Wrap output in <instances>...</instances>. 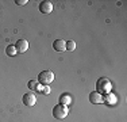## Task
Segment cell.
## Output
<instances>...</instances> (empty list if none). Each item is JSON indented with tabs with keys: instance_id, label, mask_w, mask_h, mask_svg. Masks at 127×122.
<instances>
[{
	"instance_id": "8",
	"label": "cell",
	"mask_w": 127,
	"mask_h": 122,
	"mask_svg": "<svg viewBox=\"0 0 127 122\" xmlns=\"http://www.w3.org/2000/svg\"><path fill=\"white\" fill-rule=\"evenodd\" d=\"M65 44H66V42L64 41V39H56V41L53 42L54 50H57V52H64V50H66V49H65Z\"/></svg>"
},
{
	"instance_id": "4",
	"label": "cell",
	"mask_w": 127,
	"mask_h": 122,
	"mask_svg": "<svg viewBox=\"0 0 127 122\" xmlns=\"http://www.w3.org/2000/svg\"><path fill=\"white\" fill-rule=\"evenodd\" d=\"M22 100H23V105L27 106V107H31V106H34L35 105V102H37V98H35V95L32 92H27L23 95L22 98Z\"/></svg>"
},
{
	"instance_id": "1",
	"label": "cell",
	"mask_w": 127,
	"mask_h": 122,
	"mask_svg": "<svg viewBox=\"0 0 127 122\" xmlns=\"http://www.w3.org/2000/svg\"><path fill=\"white\" fill-rule=\"evenodd\" d=\"M111 88H112L111 81L108 80V79H105V77L99 79L97 83H96V90H97L99 94H110Z\"/></svg>"
},
{
	"instance_id": "14",
	"label": "cell",
	"mask_w": 127,
	"mask_h": 122,
	"mask_svg": "<svg viewBox=\"0 0 127 122\" xmlns=\"http://www.w3.org/2000/svg\"><path fill=\"white\" fill-rule=\"evenodd\" d=\"M15 3H16L18 5H25V4H27V0H15Z\"/></svg>"
},
{
	"instance_id": "12",
	"label": "cell",
	"mask_w": 127,
	"mask_h": 122,
	"mask_svg": "<svg viewBox=\"0 0 127 122\" xmlns=\"http://www.w3.org/2000/svg\"><path fill=\"white\" fill-rule=\"evenodd\" d=\"M60 105H68V103H70V98H69L68 95H61V98H60Z\"/></svg>"
},
{
	"instance_id": "10",
	"label": "cell",
	"mask_w": 127,
	"mask_h": 122,
	"mask_svg": "<svg viewBox=\"0 0 127 122\" xmlns=\"http://www.w3.org/2000/svg\"><path fill=\"white\" fill-rule=\"evenodd\" d=\"M5 53H7V56L14 57L15 54H16V49H15V45H8V46L5 48Z\"/></svg>"
},
{
	"instance_id": "3",
	"label": "cell",
	"mask_w": 127,
	"mask_h": 122,
	"mask_svg": "<svg viewBox=\"0 0 127 122\" xmlns=\"http://www.w3.org/2000/svg\"><path fill=\"white\" fill-rule=\"evenodd\" d=\"M68 113H69V110L65 105H57L53 109V117L57 118V120H64L68 115Z\"/></svg>"
},
{
	"instance_id": "2",
	"label": "cell",
	"mask_w": 127,
	"mask_h": 122,
	"mask_svg": "<svg viewBox=\"0 0 127 122\" xmlns=\"http://www.w3.org/2000/svg\"><path fill=\"white\" fill-rule=\"evenodd\" d=\"M54 80V73L51 71H43L38 75V83L43 85H49Z\"/></svg>"
},
{
	"instance_id": "6",
	"label": "cell",
	"mask_w": 127,
	"mask_h": 122,
	"mask_svg": "<svg viewBox=\"0 0 127 122\" xmlns=\"http://www.w3.org/2000/svg\"><path fill=\"white\" fill-rule=\"evenodd\" d=\"M39 11L42 14H50L53 11V3L51 1H42L39 3Z\"/></svg>"
},
{
	"instance_id": "13",
	"label": "cell",
	"mask_w": 127,
	"mask_h": 122,
	"mask_svg": "<svg viewBox=\"0 0 127 122\" xmlns=\"http://www.w3.org/2000/svg\"><path fill=\"white\" fill-rule=\"evenodd\" d=\"M39 92L45 94V95H49V94H50V87H49V85H43V88H42Z\"/></svg>"
},
{
	"instance_id": "7",
	"label": "cell",
	"mask_w": 127,
	"mask_h": 122,
	"mask_svg": "<svg viewBox=\"0 0 127 122\" xmlns=\"http://www.w3.org/2000/svg\"><path fill=\"white\" fill-rule=\"evenodd\" d=\"M89 100H91V103H93V105L101 103V102H103L101 94H99L97 91H93V92H91V94H89Z\"/></svg>"
},
{
	"instance_id": "5",
	"label": "cell",
	"mask_w": 127,
	"mask_h": 122,
	"mask_svg": "<svg viewBox=\"0 0 127 122\" xmlns=\"http://www.w3.org/2000/svg\"><path fill=\"white\" fill-rule=\"evenodd\" d=\"M15 49H16V53H25L27 49H29V42L26 39H19L15 44Z\"/></svg>"
},
{
	"instance_id": "9",
	"label": "cell",
	"mask_w": 127,
	"mask_h": 122,
	"mask_svg": "<svg viewBox=\"0 0 127 122\" xmlns=\"http://www.w3.org/2000/svg\"><path fill=\"white\" fill-rule=\"evenodd\" d=\"M29 88L30 90H32V91H41V87H39V83H38V80H30L29 81Z\"/></svg>"
},
{
	"instance_id": "11",
	"label": "cell",
	"mask_w": 127,
	"mask_h": 122,
	"mask_svg": "<svg viewBox=\"0 0 127 122\" xmlns=\"http://www.w3.org/2000/svg\"><path fill=\"white\" fill-rule=\"evenodd\" d=\"M65 49H66V50H69V52H73L74 49H76V42L68 41V42L65 44Z\"/></svg>"
}]
</instances>
